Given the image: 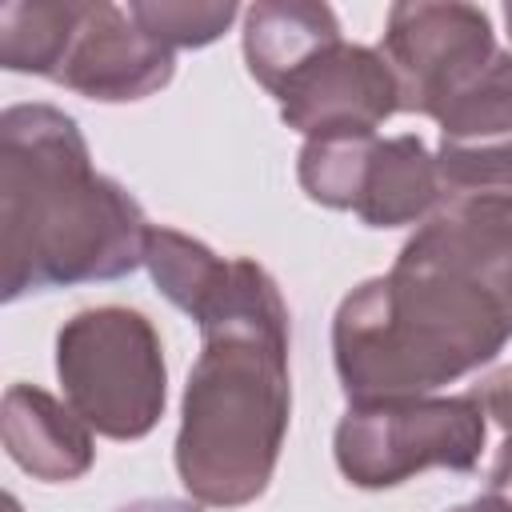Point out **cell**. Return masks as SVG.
<instances>
[{
  "instance_id": "cell-1",
  "label": "cell",
  "mask_w": 512,
  "mask_h": 512,
  "mask_svg": "<svg viewBox=\"0 0 512 512\" xmlns=\"http://www.w3.org/2000/svg\"><path fill=\"white\" fill-rule=\"evenodd\" d=\"M512 340V192L448 196L332 316L348 404L432 396Z\"/></svg>"
},
{
  "instance_id": "cell-2",
  "label": "cell",
  "mask_w": 512,
  "mask_h": 512,
  "mask_svg": "<svg viewBox=\"0 0 512 512\" xmlns=\"http://www.w3.org/2000/svg\"><path fill=\"white\" fill-rule=\"evenodd\" d=\"M200 356L188 372L176 428V476L196 504L244 508L276 476L288 420V304L248 256H232L196 316Z\"/></svg>"
},
{
  "instance_id": "cell-3",
  "label": "cell",
  "mask_w": 512,
  "mask_h": 512,
  "mask_svg": "<svg viewBox=\"0 0 512 512\" xmlns=\"http://www.w3.org/2000/svg\"><path fill=\"white\" fill-rule=\"evenodd\" d=\"M148 220L136 196L96 172L80 124L56 104L0 116V288L28 292L120 280L144 264Z\"/></svg>"
},
{
  "instance_id": "cell-4",
  "label": "cell",
  "mask_w": 512,
  "mask_h": 512,
  "mask_svg": "<svg viewBox=\"0 0 512 512\" xmlns=\"http://www.w3.org/2000/svg\"><path fill=\"white\" fill-rule=\"evenodd\" d=\"M56 376L72 412L104 440H144L168 400L156 324L124 304L80 308L56 332Z\"/></svg>"
},
{
  "instance_id": "cell-5",
  "label": "cell",
  "mask_w": 512,
  "mask_h": 512,
  "mask_svg": "<svg viewBox=\"0 0 512 512\" xmlns=\"http://www.w3.org/2000/svg\"><path fill=\"white\" fill-rule=\"evenodd\" d=\"M488 416L472 392L460 396H384L344 408L332 456L352 488H396L428 468L472 472L480 464Z\"/></svg>"
},
{
  "instance_id": "cell-6",
  "label": "cell",
  "mask_w": 512,
  "mask_h": 512,
  "mask_svg": "<svg viewBox=\"0 0 512 512\" xmlns=\"http://www.w3.org/2000/svg\"><path fill=\"white\" fill-rule=\"evenodd\" d=\"M496 32L484 8L460 0H404L388 8L380 56L388 60L400 112L436 120V112L464 92L492 60Z\"/></svg>"
},
{
  "instance_id": "cell-7",
  "label": "cell",
  "mask_w": 512,
  "mask_h": 512,
  "mask_svg": "<svg viewBox=\"0 0 512 512\" xmlns=\"http://www.w3.org/2000/svg\"><path fill=\"white\" fill-rule=\"evenodd\" d=\"M176 76V52L148 36L128 8L84 4L68 8V36L52 72V84L96 100V104H136L168 88Z\"/></svg>"
},
{
  "instance_id": "cell-8",
  "label": "cell",
  "mask_w": 512,
  "mask_h": 512,
  "mask_svg": "<svg viewBox=\"0 0 512 512\" xmlns=\"http://www.w3.org/2000/svg\"><path fill=\"white\" fill-rule=\"evenodd\" d=\"M276 104L280 120L304 140L376 136L400 112V88L380 48L336 40L276 92Z\"/></svg>"
},
{
  "instance_id": "cell-9",
  "label": "cell",
  "mask_w": 512,
  "mask_h": 512,
  "mask_svg": "<svg viewBox=\"0 0 512 512\" xmlns=\"http://www.w3.org/2000/svg\"><path fill=\"white\" fill-rule=\"evenodd\" d=\"M436 168L452 196L512 192V52L456 92L440 112Z\"/></svg>"
},
{
  "instance_id": "cell-10",
  "label": "cell",
  "mask_w": 512,
  "mask_h": 512,
  "mask_svg": "<svg viewBox=\"0 0 512 512\" xmlns=\"http://www.w3.org/2000/svg\"><path fill=\"white\" fill-rule=\"evenodd\" d=\"M0 436L8 460L40 484L80 480L96 464L92 428L40 384H8L0 404Z\"/></svg>"
},
{
  "instance_id": "cell-11",
  "label": "cell",
  "mask_w": 512,
  "mask_h": 512,
  "mask_svg": "<svg viewBox=\"0 0 512 512\" xmlns=\"http://www.w3.org/2000/svg\"><path fill=\"white\" fill-rule=\"evenodd\" d=\"M344 40L340 20L328 4L312 0H260L244 8V64L248 76L276 96L308 60H316L328 44Z\"/></svg>"
},
{
  "instance_id": "cell-12",
  "label": "cell",
  "mask_w": 512,
  "mask_h": 512,
  "mask_svg": "<svg viewBox=\"0 0 512 512\" xmlns=\"http://www.w3.org/2000/svg\"><path fill=\"white\" fill-rule=\"evenodd\" d=\"M444 200L448 188L440 180L436 152H428L420 136L404 132L376 140L352 212L368 228H408L424 224Z\"/></svg>"
},
{
  "instance_id": "cell-13",
  "label": "cell",
  "mask_w": 512,
  "mask_h": 512,
  "mask_svg": "<svg viewBox=\"0 0 512 512\" xmlns=\"http://www.w3.org/2000/svg\"><path fill=\"white\" fill-rule=\"evenodd\" d=\"M144 268H148L152 284L160 288V296L196 320L204 312V304L212 300V292L220 288L228 260L180 228L152 224L148 240H144Z\"/></svg>"
},
{
  "instance_id": "cell-14",
  "label": "cell",
  "mask_w": 512,
  "mask_h": 512,
  "mask_svg": "<svg viewBox=\"0 0 512 512\" xmlns=\"http://www.w3.org/2000/svg\"><path fill=\"white\" fill-rule=\"evenodd\" d=\"M72 0H8L0 4V64L20 76L52 80Z\"/></svg>"
},
{
  "instance_id": "cell-15",
  "label": "cell",
  "mask_w": 512,
  "mask_h": 512,
  "mask_svg": "<svg viewBox=\"0 0 512 512\" xmlns=\"http://www.w3.org/2000/svg\"><path fill=\"white\" fill-rule=\"evenodd\" d=\"M376 140L380 136H316V140H304L300 160H296V176H300L304 196L312 204L352 212Z\"/></svg>"
},
{
  "instance_id": "cell-16",
  "label": "cell",
  "mask_w": 512,
  "mask_h": 512,
  "mask_svg": "<svg viewBox=\"0 0 512 512\" xmlns=\"http://www.w3.org/2000/svg\"><path fill=\"white\" fill-rule=\"evenodd\" d=\"M132 20L156 36L160 44L176 48H208L216 44L232 20L240 16V8L232 0H216V4H192V0H136L128 4Z\"/></svg>"
},
{
  "instance_id": "cell-17",
  "label": "cell",
  "mask_w": 512,
  "mask_h": 512,
  "mask_svg": "<svg viewBox=\"0 0 512 512\" xmlns=\"http://www.w3.org/2000/svg\"><path fill=\"white\" fill-rule=\"evenodd\" d=\"M472 396L480 400L484 416H488L492 424H500L504 436H512V364L488 372V376L472 388Z\"/></svg>"
},
{
  "instance_id": "cell-18",
  "label": "cell",
  "mask_w": 512,
  "mask_h": 512,
  "mask_svg": "<svg viewBox=\"0 0 512 512\" xmlns=\"http://www.w3.org/2000/svg\"><path fill=\"white\" fill-rule=\"evenodd\" d=\"M488 492L512 500V436H504L496 460H492V472H488Z\"/></svg>"
},
{
  "instance_id": "cell-19",
  "label": "cell",
  "mask_w": 512,
  "mask_h": 512,
  "mask_svg": "<svg viewBox=\"0 0 512 512\" xmlns=\"http://www.w3.org/2000/svg\"><path fill=\"white\" fill-rule=\"evenodd\" d=\"M116 512H204V504H196V500H176V496H144V500L120 504Z\"/></svg>"
},
{
  "instance_id": "cell-20",
  "label": "cell",
  "mask_w": 512,
  "mask_h": 512,
  "mask_svg": "<svg viewBox=\"0 0 512 512\" xmlns=\"http://www.w3.org/2000/svg\"><path fill=\"white\" fill-rule=\"evenodd\" d=\"M448 512H512V500H504V496H496V492H480L476 500H468V504H456V508H448Z\"/></svg>"
},
{
  "instance_id": "cell-21",
  "label": "cell",
  "mask_w": 512,
  "mask_h": 512,
  "mask_svg": "<svg viewBox=\"0 0 512 512\" xmlns=\"http://www.w3.org/2000/svg\"><path fill=\"white\" fill-rule=\"evenodd\" d=\"M504 24H508V40H512V4H504Z\"/></svg>"
}]
</instances>
